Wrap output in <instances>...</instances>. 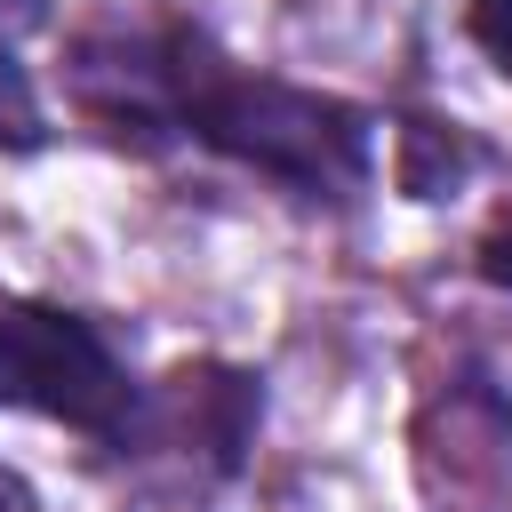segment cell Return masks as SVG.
Returning a JSON list of instances; mask_svg holds the SVG:
<instances>
[{
    "label": "cell",
    "mask_w": 512,
    "mask_h": 512,
    "mask_svg": "<svg viewBox=\"0 0 512 512\" xmlns=\"http://www.w3.org/2000/svg\"><path fill=\"white\" fill-rule=\"evenodd\" d=\"M64 88H72V112L112 144H136V152L200 144L312 208H344L376 176V112L328 88L256 72L184 16L80 32L64 56Z\"/></svg>",
    "instance_id": "1"
},
{
    "label": "cell",
    "mask_w": 512,
    "mask_h": 512,
    "mask_svg": "<svg viewBox=\"0 0 512 512\" xmlns=\"http://www.w3.org/2000/svg\"><path fill=\"white\" fill-rule=\"evenodd\" d=\"M0 408L72 424L104 448L144 432V384L128 376L112 336L88 312L8 296V288H0Z\"/></svg>",
    "instance_id": "2"
},
{
    "label": "cell",
    "mask_w": 512,
    "mask_h": 512,
    "mask_svg": "<svg viewBox=\"0 0 512 512\" xmlns=\"http://www.w3.org/2000/svg\"><path fill=\"white\" fill-rule=\"evenodd\" d=\"M472 160H480V152H472L456 128H448V136H440L432 120H408V128H400V184H408L416 200H440V192H456V176H464Z\"/></svg>",
    "instance_id": "3"
},
{
    "label": "cell",
    "mask_w": 512,
    "mask_h": 512,
    "mask_svg": "<svg viewBox=\"0 0 512 512\" xmlns=\"http://www.w3.org/2000/svg\"><path fill=\"white\" fill-rule=\"evenodd\" d=\"M40 144H48V104L16 64V48H0V152H40Z\"/></svg>",
    "instance_id": "4"
},
{
    "label": "cell",
    "mask_w": 512,
    "mask_h": 512,
    "mask_svg": "<svg viewBox=\"0 0 512 512\" xmlns=\"http://www.w3.org/2000/svg\"><path fill=\"white\" fill-rule=\"evenodd\" d=\"M464 40L512 80V0H464Z\"/></svg>",
    "instance_id": "5"
},
{
    "label": "cell",
    "mask_w": 512,
    "mask_h": 512,
    "mask_svg": "<svg viewBox=\"0 0 512 512\" xmlns=\"http://www.w3.org/2000/svg\"><path fill=\"white\" fill-rule=\"evenodd\" d=\"M472 272H480L488 288H512V208H504V216L472 240Z\"/></svg>",
    "instance_id": "6"
},
{
    "label": "cell",
    "mask_w": 512,
    "mask_h": 512,
    "mask_svg": "<svg viewBox=\"0 0 512 512\" xmlns=\"http://www.w3.org/2000/svg\"><path fill=\"white\" fill-rule=\"evenodd\" d=\"M56 0H0V48H24L32 32H48Z\"/></svg>",
    "instance_id": "7"
},
{
    "label": "cell",
    "mask_w": 512,
    "mask_h": 512,
    "mask_svg": "<svg viewBox=\"0 0 512 512\" xmlns=\"http://www.w3.org/2000/svg\"><path fill=\"white\" fill-rule=\"evenodd\" d=\"M0 512H40V496H32V480L16 464H0Z\"/></svg>",
    "instance_id": "8"
}]
</instances>
